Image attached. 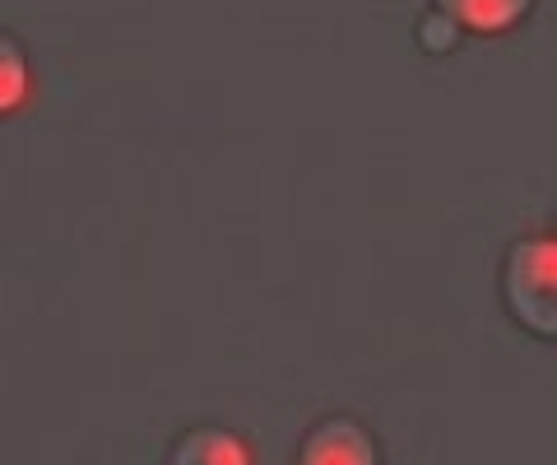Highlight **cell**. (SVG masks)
Instances as JSON below:
<instances>
[{
	"label": "cell",
	"instance_id": "3",
	"mask_svg": "<svg viewBox=\"0 0 557 465\" xmlns=\"http://www.w3.org/2000/svg\"><path fill=\"white\" fill-rule=\"evenodd\" d=\"M534 0H437V14H446L456 28L474 33H502L516 28L530 14Z\"/></svg>",
	"mask_w": 557,
	"mask_h": 465
},
{
	"label": "cell",
	"instance_id": "2",
	"mask_svg": "<svg viewBox=\"0 0 557 465\" xmlns=\"http://www.w3.org/2000/svg\"><path fill=\"white\" fill-rule=\"evenodd\" d=\"M298 465H376V442L354 419H325L307 433Z\"/></svg>",
	"mask_w": 557,
	"mask_h": 465
},
{
	"label": "cell",
	"instance_id": "4",
	"mask_svg": "<svg viewBox=\"0 0 557 465\" xmlns=\"http://www.w3.org/2000/svg\"><path fill=\"white\" fill-rule=\"evenodd\" d=\"M168 465H251V461H247V446L233 433H223V428H196V433H186L172 446Z\"/></svg>",
	"mask_w": 557,
	"mask_h": 465
},
{
	"label": "cell",
	"instance_id": "1",
	"mask_svg": "<svg viewBox=\"0 0 557 465\" xmlns=\"http://www.w3.org/2000/svg\"><path fill=\"white\" fill-rule=\"evenodd\" d=\"M502 294L525 331L557 340V237H525L511 247Z\"/></svg>",
	"mask_w": 557,
	"mask_h": 465
},
{
	"label": "cell",
	"instance_id": "5",
	"mask_svg": "<svg viewBox=\"0 0 557 465\" xmlns=\"http://www.w3.org/2000/svg\"><path fill=\"white\" fill-rule=\"evenodd\" d=\"M423 42H432V51H446L450 42H456V24H450L446 14H437L432 24H423Z\"/></svg>",
	"mask_w": 557,
	"mask_h": 465
}]
</instances>
